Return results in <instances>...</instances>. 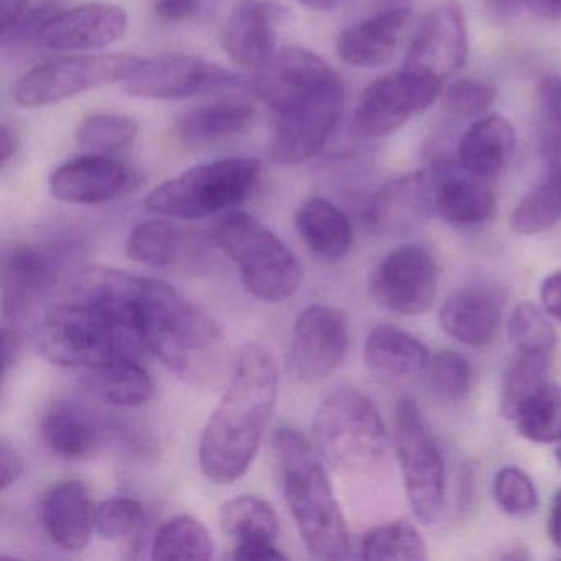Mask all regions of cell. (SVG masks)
<instances>
[{"instance_id":"6da1fadb","label":"cell","mask_w":561,"mask_h":561,"mask_svg":"<svg viewBox=\"0 0 561 561\" xmlns=\"http://www.w3.org/2000/svg\"><path fill=\"white\" fill-rule=\"evenodd\" d=\"M75 298L110 314L193 389H216L231 373L219 324L165 282L90 268L78 280Z\"/></svg>"},{"instance_id":"7a4b0ae2","label":"cell","mask_w":561,"mask_h":561,"mask_svg":"<svg viewBox=\"0 0 561 561\" xmlns=\"http://www.w3.org/2000/svg\"><path fill=\"white\" fill-rule=\"evenodd\" d=\"M277 392L275 357L261 344L245 343L232 360L225 396L199 442V465L209 481L231 484L245 474L261 445Z\"/></svg>"},{"instance_id":"3957f363","label":"cell","mask_w":561,"mask_h":561,"mask_svg":"<svg viewBox=\"0 0 561 561\" xmlns=\"http://www.w3.org/2000/svg\"><path fill=\"white\" fill-rule=\"evenodd\" d=\"M274 449L285 501L311 557L324 561L350 557L346 518L317 446L297 430L280 426L274 433Z\"/></svg>"},{"instance_id":"277c9868","label":"cell","mask_w":561,"mask_h":561,"mask_svg":"<svg viewBox=\"0 0 561 561\" xmlns=\"http://www.w3.org/2000/svg\"><path fill=\"white\" fill-rule=\"evenodd\" d=\"M313 443L327 465L351 476L374 474L389 455V435L376 403L354 387H337L321 399Z\"/></svg>"},{"instance_id":"5b68a950","label":"cell","mask_w":561,"mask_h":561,"mask_svg":"<svg viewBox=\"0 0 561 561\" xmlns=\"http://www.w3.org/2000/svg\"><path fill=\"white\" fill-rule=\"evenodd\" d=\"M38 353L55 366L100 370L117 357L137 354L142 344L130 331L93 305H55L35 330Z\"/></svg>"},{"instance_id":"8992f818","label":"cell","mask_w":561,"mask_h":561,"mask_svg":"<svg viewBox=\"0 0 561 561\" xmlns=\"http://www.w3.org/2000/svg\"><path fill=\"white\" fill-rule=\"evenodd\" d=\"M215 239L238 265L242 285L252 297L280 304L297 294L304 275L300 262L254 216L229 211L216 225Z\"/></svg>"},{"instance_id":"52a82bcc","label":"cell","mask_w":561,"mask_h":561,"mask_svg":"<svg viewBox=\"0 0 561 561\" xmlns=\"http://www.w3.org/2000/svg\"><path fill=\"white\" fill-rule=\"evenodd\" d=\"M261 170V162L248 157L203 163L160 183L144 206L153 215L188 221L231 211L251 195Z\"/></svg>"},{"instance_id":"ba28073f","label":"cell","mask_w":561,"mask_h":561,"mask_svg":"<svg viewBox=\"0 0 561 561\" xmlns=\"http://www.w3.org/2000/svg\"><path fill=\"white\" fill-rule=\"evenodd\" d=\"M393 436L410 508L422 524H435L445 508V461L412 399H400L397 403Z\"/></svg>"},{"instance_id":"9c48e42d","label":"cell","mask_w":561,"mask_h":561,"mask_svg":"<svg viewBox=\"0 0 561 561\" xmlns=\"http://www.w3.org/2000/svg\"><path fill=\"white\" fill-rule=\"evenodd\" d=\"M139 61L130 55H70L38 65L15 84L14 98L24 107L64 103L94 88L117 83Z\"/></svg>"},{"instance_id":"30bf717a","label":"cell","mask_w":561,"mask_h":561,"mask_svg":"<svg viewBox=\"0 0 561 561\" xmlns=\"http://www.w3.org/2000/svg\"><path fill=\"white\" fill-rule=\"evenodd\" d=\"M442 83L433 75L405 67L379 78L360 96L351 129L364 139L396 133L438 100Z\"/></svg>"},{"instance_id":"8fae6325","label":"cell","mask_w":561,"mask_h":561,"mask_svg":"<svg viewBox=\"0 0 561 561\" xmlns=\"http://www.w3.org/2000/svg\"><path fill=\"white\" fill-rule=\"evenodd\" d=\"M344 84H334L274 113L271 157L284 167L313 159L336 130L344 111Z\"/></svg>"},{"instance_id":"7c38bea8","label":"cell","mask_w":561,"mask_h":561,"mask_svg":"<svg viewBox=\"0 0 561 561\" xmlns=\"http://www.w3.org/2000/svg\"><path fill=\"white\" fill-rule=\"evenodd\" d=\"M241 78L215 61L193 55L139 58L124 78V90L142 100H186L238 87Z\"/></svg>"},{"instance_id":"4fadbf2b","label":"cell","mask_w":561,"mask_h":561,"mask_svg":"<svg viewBox=\"0 0 561 561\" xmlns=\"http://www.w3.org/2000/svg\"><path fill=\"white\" fill-rule=\"evenodd\" d=\"M439 267L428 249L405 244L387 254L370 272L374 301L403 317L426 313L438 295Z\"/></svg>"},{"instance_id":"5bb4252c","label":"cell","mask_w":561,"mask_h":561,"mask_svg":"<svg viewBox=\"0 0 561 561\" xmlns=\"http://www.w3.org/2000/svg\"><path fill=\"white\" fill-rule=\"evenodd\" d=\"M350 327L346 314L330 305H310L301 310L291 334L290 357L304 382L318 383L346 359Z\"/></svg>"},{"instance_id":"9a60e30c","label":"cell","mask_w":561,"mask_h":561,"mask_svg":"<svg viewBox=\"0 0 561 561\" xmlns=\"http://www.w3.org/2000/svg\"><path fill=\"white\" fill-rule=\"evenodd\" d=\"M340 75L313 51L287 47L257 68L252 90L272 113L340 83Z\"/></svg>"},{"instance_id":"2e32d148","label":"cell","mask_w":561,"mask_h":561,"mask_svg":"<svg viewBox=\"0 0 561 561\" xmlns=\"http://www.w3.org/2000/svg\"><path fill=\"white\" fill-rule=\"evenodd\" d=\"M468 54L465 12L456 0H446L435 5L416 28L403 67L445 81L465 68Z\"/></svg>"},{"instance_id":"e0dca14e","label":"cell","mask_w":561,"mask_h":561,"mask_svg":"<svg viewBox=\"0 0 561 561\" xmlns=\"http://www.w3.org/2000/svg\"><path fill=\"white\" fill-rule=\"evenodd\" d=\"M129 15L110 4H83L60 9L38 37L42 47L54 51L100 50L126 35Z\"/></svg>"},{"instance_id":"ac0fdd59","label":"cell","mask_w":561,"mask_h":561,"mask_svg":"<svg viewBox=\"0 0 561 561\" xmlns=\"http://www.w3.org/2000/svg\"><path fill=\"white\" fill-rule=\"evenodd\" d=\"M435 173L413 172L383 183L367 203V225L377 234H405L433 209Z\"/></svg>"},{"instance_id":"d6986e66","label":"cell","mask_w":561,"mask_h":561,"mask_svg":"<svg viewBox=\"0 0 561 561\" xmlns=\"http://www.w3.org/2000/svg\"><path fill=\"white\" fill-rule=\"evenodd\" d=\"M282 11L265 0H241L226 19L221 47L236 65L261 68L271 60L277 44Z\"/></svg>"},{"instance_id":"ffe728a7","label":"cell","mask_w":561,"mask_h":561,"mask_svg":"<svg viewBox=\"0 0 561 561\" xmlns=\"http://www.w3.org/2000/svg\"><path fill=\"white\" fill-rule=\"evenodd\" d=\"M96 507L84 482L67 479L50 485L42 497V524L61 550H83L96 530Z\"/></svg>"},{"instance_id":"44dd1931","label":"cell","mask_w":561,"mask_h":561,"mask_svg":"<svg viewBox=\"0 0 561 561\" xmlns=\"http://www.w3.org/2000/svg\"><path fill=\"white\" fill-rule=\"evenodd\" d=\"M129 182V170L123 163L110 156L87 153L51 173L50 192L71 205H100L117 198Z\"/></svg>"},{"instance_id":"7402d4cb","label":"cell","mask_w":561,"mask_h":561,"mask_svg":"<svg viewBox=\"0 0 561 561\" xmlns=\"http://www.w3.org/2000/svg\"><path fill=\"white\" fill-rule=\"evenodd\" d=\"M412 9H380L373 18L341 32L336 51L344 64L377 68L389 64L402 44Z\"/></svg>"},{"instance_id":"603a6c76","label":"cell","mask_w":561,"mask_h":561,"mask_svg":"<svg viewBox=\"0 0 561 561\" xmlns=\"http://www.w3.org/2000/svg\"><path fill=\"white\" fill-rule=\"evenodd\" d=\"M502 321V298L485 285H468L449 295L439 310L443 331L469 347L491 344Z\"/></svg>"},{"instance_id":"cb8c5ba5","label":"cell","mask_w":561,"mask_h":561,"mask_svg":"<svg viewBox=\"0 0 561 561\" xmlns=\"http://www.w3.org/2000/svg\"><path fill=\"white\" fill-rule=\"evenodd\" d=\"M58 261L45 249L18 248L2 267V311L4 318H19L31 310L57 284Z\"/></svg>"},{"instance_id":"d4e9b609","label":"cell","mask_w":561,"mask_h":561,"mask_svg":"<svg viewBox=\"0 0 561 561\" xmlns=\"http://www.w3.org/2000/svg\"><path fill=\"white\" fill-rule=\"evenodd\" d=\"M430 359L432 354L419 337L392 324L374 328L364 344L367 369L386 382H402L425 376Z\"/></svg>"},{"instance_id":"484cf974","label":"cell","mask_w":561,"mask_h":561,"mask_svg":"<svg viewBox=\"0 0 561 561\" xmlns=\"http://www.w3.org/2000/svg\"><path fill=\"white\" fill-rule=\"evenodd\" d=\"M517 134L507 117L485 114L478 117L459 137L456 162L462 172L491 180L497 176L511 159Z\"/></svg>"},{"instance_id":"4316f807","label":"cell","mask_w":561,"mask_h":561,"mask_svg":"<svg viewBox=\"0 0 561 561\" xmlns=\"http://www.w3.org/2000/svg\"><path fill=\"white\" fill-rule=\"evenodd\" d=\"M449 170H433V209L439 218L456 228H476L491 221L497 211V202L488 180Z\"/></svg>"},{"instance_id":"83f0119b","label":"cell","mask_w":561,"mask_h":561,"mask_svg":"<svg viewBox=\"0 0 561 561\" xmlns=\"http://www.w3.org/2000/svg\"><path fill=\"white\" fill-rule=\"evenodd\" d=\"M42 435L61 458L84 459L96 455L104 443L100 420L77 403H55L42 419Z\"/></svg>"},{"instance_id":"f1b7e54d","label":"cell","mask_w":561,"mask_h":561,"mask_svg":"<svg viewBox=\"0 0 561 561\" xmlns=\"http://www.w3.org/2000/svg\"><path fill=\"white\" fill-rule=\"evenodd\" d=\"M295 226L308 251L324 261H337L353 248L354 231L346 213L324 198H311L300 206Z\"/></svg>"},{"instance_id":"f546056e","label":"cell","mask_w":561,"mask_h":561,"mask_svg":"<svg viewBox=\"0 0 561 561\" xmlns=\"http://www.w3.org/2000/svg\"><path fill=\"white\" fill-rule=\"evenodd\" d=\"M255 107L244 101H216L188 111L176 123L175 136L186 147H208L244 133Z\"/></svg>"},{"instance_id":"4dcf8cb0","label":"cell","mask_w":561,"mask_h":561,"mask_svg":"<svg viewBox=\"0 0 561 561\" xmlns=\"http://www.w3.org/2000/svg\"><path fill=\"white\" fill-rule=\"evenodd\" d=\"M553 354L541 351H515L502 380L501 409L514 422L522 407L550 383Z\"/></svg>"},{"instance_id":"1f68e13d","label":"cell","mask_w":561,"mask_h":561,"mask_svg":"<svg viewBox=\"0 0 561 561\" xmlns=\"http://www.w3.org/2000/svg\"><path fill=\"white\" fill-rule=\"evenodd\" d=\"M561 219V165H547L543 179L531 186L511 216L517 234L535 236L553 228Z\"/></svg>"},{"instance_id":"d6a6232c","label":"cell","mask_w":561,"mask_h":561,"mask_svg":"<svg viewBox=\"0 0 561 561\" xmlns=\"http://www.w3.org/2000/svg\"><path fill=\"white\" fill-rule=\"evenodd\" d=\"M213 557L211 535L202 522L190 515L170 518L153 538V560H211Z\"/></svg>"},{"instance_id":"836d02e7","label":"cell","mask_w":561,"mask_h":561,"mask_svg":"<svg viewBox=\"0 0 561 561\" xmlns=\"http://www.w3.org/2000/svg\"><path fill=\"white\" fill-rule=\"evenodd\" d=\"M101 393L117 407H140L153 396L156 383L137 354H126L98 370Z\"/></svg>"},{"instance_id":"e575fe53","label":"cell","mask_w":561,"mask_h":561,"mask_svg":"<svg viewBox=\"0 0 561 561\" xmlns=\"http://www.w3.org/2000/svg\"><path fill=\"white\" fill-rule=\"evenodd\" d=\"M221 528L236 543L277 540L278 517L271 504L255 495H239L221 508Z\"/></svg>"},{"instance_id":"d590c367","label":"cell","mask_w":561,"mask_h":561,"mask_svg":"<svg viewBox=\"0 0 561 561\" xmlns=\"http://www.w3.org/2000/svg\"><path fill=\"white\" fill-rule=\"evenodd\" d=\"M366 560H426V545L420 531L405 520L390 522L367 531L360 540Z\"/></svg>"},{"instance_id":"8d00e7d4","label":"cell","mask_w":561,"mask_h":561,"mask_svg":"<svg viewBox=\"0 0 561 561\" xmlns=\"http://www.w3.org/2000/svg\"><path fill=\"white\" fill-rule=\"evenodd\" d=\"M137 134L139 126L130 117L123 114H91L78 124L75 142L83 152L110 156L134 144Z\"/></svg>"},{"instance_id":"74e56055","label":"cell","mask_w":561,"mask_h":561,"mask_svg":"<svg viewBox=\"0 0 561 561\" xmlns=\"http://www.w3.org/2000/svg\"><path fill=\"white\" fill-rule=\"evenodd\" d=\"M514 422L528 442H561V387L547 383L522 407Z\"/></svg>"},{"instance_id":"f35d334b","label":"cell","mask_w":561,"mask_h":561,"mask_svg":"<svg viewBox=\"0 0 561 561\" xmlns=\"http://www.w3.org/2000/svg\"><path fill=\"white\" fill-rule=\"evenodd\" d=\"M180 251V232L163 219L140 222L130 231L126 252L133 261L152 268L172 264Z\"/></svg>"},{"instance_id":"ab89813d","label":"cell","mask_w":561,"mask_h":561,"mask_svg":"<svg viewBox=\"0 0 561 561\" xmlns=\"http://www.w3.org/2000/svg\"><path fill=\"white\" fill-rule=\"evenodd\" d=\"M425 374L435 393L451 402L466 399L474 382L471 363L451 350L433 354Z\"/></svg>"},{"instance_id":"60d3db41","label":"cell","mask_w":561,"mask_h":561,"mask_svg":"<svg viewBox=\"0 0 561 561\" xmlns=\"http://www.w3.org/2000/svg\"><path fill=\"white\" fill-rule=\"evenodd\" d=\"M508 337L515 351H541L553 354L557 347V331L548 321L547 313L528 301L517 305L512 311Z\"/></svg>"},{"instance_id":"b9f144b4","label":"cell","mask_w":561,"mask_h":561,"mask_svg":"<svg viewBox=\"0 0 561 561\" xmlns=\"http://www.w3.org/2000/svg\"><path fill=\"white\" fill-rule=\"evenodd\" d=\"M497 98V88L488 80L478 78H461L449 83L442 90L439 100L442 107L449 116L459 119L485 116Z\"/></svg>"},{"instance_id":"7bdbcfd3","label":"cell","mask_w":561,"mask_h":561,"mask_svg":"<svg viewBox=\"0 0 561 561\" xmlns=\"http://www.w3.org/2000/svg\"><path fill=\"white\" fill-rule=\"evenodd\" d=\"M494 495L499 507L512 517H528L540 504L534 479L517 466H505L497 472Z\"/></svg>"},{"instance_id":"ee69618b","label":"cell","mask_w":561,"mask_h":561,"mask_svg":"<svg viewBox=\"0 0 561 561\" xmlns=\"http://www.w3.org/2000/svg\"><path fill=\"white\" fill-rule=\"evenodd\" d=\"M146 527V511L136 499L114 497L96 507V531L106 540H124Z\"/></svg>"},{"instance_id":"f6af8a7d","label":"cell","mask_w":561,"mask_h":561,"mask_svg":"<svg viewBox=\"0 0 561 561\" xmlns=\"http://www.w3.org/2000/svg\"><path fill=\"white\" fill-rule=\"evenodd\" d=\"M202 8V0H156L153 12L163 24H176L195 18Z\"/></svg>"},{"instance_id":"bcb514c9","label":"cell","mask_w":561,"mask_h":561,"mask_svg":"<svg viewBox=\"0 0 561 561\" xmlns=\"http://www.w3.org/2000/svg\"><path fill=\"white\" fill-rule=\"evenodd\" d=\"M232 558L239 561L287 560V557L278 550L277 545L272 540L242 541V543H236Z\"/></svg>"},{"instance_id":"7dc6e473","label":"cell","mask_w":561,"mask_h":561,"mask_svg":"<svg viewBox=\"0 0 561 561\" xmlns=\"http://www.w3.org/2000/svg\"><path fill=\"white\" fill-rule=\"evenodd\" d=\"M0 472H2V476H0L2 491L15 484L24 472V458H22L18 448L9 445L8 442H2V446H0Z\"/></svg>"},{"instance_id":"c3c4849f","label":"cell","mask_w":561,"mask_h":561,"mask_svg":"<svg viewBox=\"0 0 561 561\" xmlns=\"http://www.w3.org/2000/svg\"><path fill=\"white\" fill-rule=\"evenodd\" d=\"M540 300L545 313L561 323V271L545 278L540 287Z\"/></svg>"},{"instance_id":"681fc988","label":"cell","mask_w":561,"mask_h":561,"mask_svg":"<svg viewBox=\"0 0 561 561\" xmlns=\"http://www.w3.org/2000/svg\"><path fill=\"white\" fill-rule=\"evenodd\" d=\"M32 8V0H0V32L11 31Z\"/></svg>"},{"instance_id":"f907efd6","label":"cell","mask_w":561,"mask_h":561,"mask_svg":"<svg viewBox=\"0 0 561 561\" xmlns=\"http://www.w3.org/2000/svg\"><path fill=\"white\" fill-rule=\"evenodd\" d=\"M2 364H4V377L8 376L9 369L12 364L18 360L19 353H21V337L18 331L4 327L2 330Z\"/></svg>"},{"instance_id":"816d5d0a","label":"cell","mask_w":561,"mask_h":561,"mask_svg":"<svg viewBox=\"0 0 561 561\" xmlns=\"http://www.w3.org/2000/svg\"><path fill=\"white\" fill-rule=\"evenodd\" d=\"M547 528L551 543H553L558 550H561V488L554 492L553 501H551Z\"/></svg>"},{"instance_id":"f5cc1de1","label":"cell","mask_w":561,"mask_h":561,"mask_svg":"<svg viewBox=\"0 0 561 561\" xmlns=\"http://www.w3.org/2000/svg\"><path fill=\"white\" fill-rule=\"evenodd\" d=\"M0 134H2V139H0V147H2V167L5 169V167L14 160V157L18 156L19 136L14 127L5 123L2 124Z\"/></svg>"},{"instance_id":"db71d44e","label":"cell","mask_w":561,"mask_h":561,"mask_svg":"<svg viewBox=\"0 0 561 561\" xmlns=\"http://www.w3.org/2000/svg\"><path fill=\"white\" fill-rule=\"evenodd\" d=\"M531 9L550 21H561V0H530Z\"/></svg>"},{"instance_id":"11a10c76","label":"cell","mask_w":561,"mask_h":561,"mask_svg":"<svg viewBox=\"0 0 561 561\" xmlns=\"http://www.w3.org/2000/svg\"><path fill=\"white\" fill-rule=\"evenodd\" d=\"M305 8L311 9V11H331V9L337 8L343 0H298Z\"/></svg>"},{"instance_id":"9f6ffc18","label":"cell","mask_w":561,"mask_h":561,"mask_svg":"<svg viewBox=\"0 0 561 561\" xmlns=\"http://www.w3.org/2000/svg\"><path fill=\"white\" fill-rule=\"evenodd\" d=\"M495 8L502 9V11H515V9L522 8V5H528L530 0H491Z\"/></svg>"},{"instance_id":"6f0895ef","label":"cell","mask_w":561,"mask_h":561,"mask_svg":"<svg viewBox=\"0 0 561 561\" xmlns=\"http://www.w3.org/2000/svg\"><path fill=\"white\" fill-rule=\"evenodd\" d=\"M413 0H380V9H412Z\"/></svg>"},{"instance_id":"680465c9","label":"cell","mask_w":561,"mask_h":561,"mask_svg":"<svg viewBox=\"0 0 561 561\" xmlns=\"http://www.w3.org/2000/svg\"><path fill=\"white\" fill-rule=\"evenodd\" d=\"M554 455H557V461H558V465L561 466V445L558 446L557 448V453H554Z\"/></svg>"},{"instance_id":"91938a15","label":"cell","mask_w":561,"mask_h":561,"mask_svg":"<svg viewBox=\"0 0 561 561\" xmlns=\"http://www.w3.org/2000/svg\"><path fill=\"white\" fill-rule=\"evenodd\" d=\"M557 90H558V96H560V100H561V81H560V84H558Z\"/></svg>"}]
</instances>
